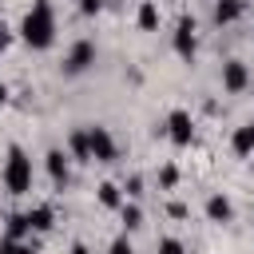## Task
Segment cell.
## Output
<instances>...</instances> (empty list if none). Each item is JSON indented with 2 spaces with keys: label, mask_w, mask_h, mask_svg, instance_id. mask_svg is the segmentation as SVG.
<instances>
[{
  "label": "cell",
  "mask_w": 254,
  "mask_h": 254,
  "mask_svg": "<svg viewBox=\"0 0 254 254\" xmlns=\"http://www.w3.org/2000/svg\"><path fill=\"white\" fill-rule=\"evenodd\" d=\"M159 254H187V246H183L179 238H163V242H159Z\"/></svg>",
  "instance_id": "obj_19"
},
{
  "label": "cell",
  "mask_w": 254,
  "mask_h": 254,
  "mask_svg": "<svg viewBox=\"0 0 254 254\" xmlns=\"http://www.w3.org/2000/svg\"><path fill=\"white\" fill-rule=\"evenodd\" d=\"M167 135H171L175 147H187V143L194 139V123H190V115H187V111H171V119H167Z\"/></svg>",
  "instance_id": "obj_6"
},
{
  "label": "cell",
  "mask_w": 254,
  "mask_h": 254,
  "mask_svg": "<svg viewBox=\"0 0 254 254\" xmlns=\"http://www.w3.org/2000/svg\"><path fill=\"white\" fill-rule=\"evenodd\" d=\"M28 230H32L28 214H8V234H4V238H24Z\"/></svg>",
  "instance_id": "obj_16"
},
{
  "label": "cell",
  "mask_w": 254,
  "mask_h": 254,
  "mask_svg": "<svg viewBox=\"0 0 254 254\" xmlns=\"http://www.w3.org/2000/svg\"><path fill=\"white\" fill-rule=\"evenodd\" d=\"M28 222H32V230H52V206H36V210H28Z\"/></svg>",
  "instance_id": "obj_15"
},
{
  "label": "cell",
  "mask_w": 254,
  "mask_h": 254,
  "mask_svg": "<svg viewBox=\"0 0 254 254\" xmlns=\"http://www.w3.org/2000/svg\"><path fill=\"white\" fill-rule=\"evenodd\" d=\"M111 254H135V250H131V242H127V234H119V238L111 242Z\"/></svg>",
  "instance_id": "obj_21"
},
{
  "label": "cell",
  "mask_w": 254,
  "mask_h": 254,
  "mask_svg": "<svg viewBox=\"0 0 254 254\" xmlns=\"http://www.w3.org/2000/svg\"><path fill=\"white\" fill-rule=\"evenodd\" d=\"M167 210H171V214H175V218H187V206H183V202H171V206H167Z\"/></svg>",
  "instance_id": "obj_25"
},
{
  "label": "cell",
  "mask_w": 254,
  "mask_h": 254,
  "mask_svg": "<svg viewBox=\"0 0 254 254\" xmlns=\"http://www.w3.org/2000/svg\"><path fill=\"white\" fill-rule=\"evenodd\" d=\"M194 48H198V44H194V20L183 16V20L175 24V52L190 64V60H194Z\"/></svg>",
  "instance_id": "obj_5"
},
{
  "label": "cell",
  "mask_w": 254,
  "mask_h": 254,
  "mask_svg": "<svg viewBox=\"0 0 254 254\" xmlns=\"http://www.w3.org/2000/svg\"><path fill=\"white\" fill-rule=\"evenodd\" d=\"M246 127H250V135H254V123H246Z\"/></svg>",
  "instance_id": "obj_28"
},
{
  "label": "cell",
  "mask_w": 254,
  "mask_h": 254,
  "mask_svg": "<svg viewBox=\"0 0 254 254\" xmlns=\"http://www.w3.org/2000/svg\"><path fill=\"white\" fill-rule=\"evenodd\" d=\"M246 12V0H218L214 4V24H234Z\"/></svg>",
  "instance_id": "obj_10"
},
{
  "label": "cell",
  "mask_w": 254,
  "mask_h": 254,
  "mask_svg": "<svg viewBox=\"0 0 254 254\" xmlns=\"http://www.w3.org/2000/svg\"><path fill=\"white\" fill-rule=\"evenodd\" d=\"M0 254H36L24 238H0Z\"/></svg>",
  "instance_id": "obj_17"
},
{
  "label": "cell",
  "mask_w": 254,
  "mask_h": 254,
  "mask_svg": "<svg viewBox=\"0 0 254 254\" xmlns=\"http://www.w3.org/2000/svg\"><path fill=\"white\" fill-rule=\"evenodd\" d=\"M230 147H234L238 155H250V151H254V135H250V127H238L234 139H230Z\"/></svg>",
  "instance_id": "obj_13"
},
{
  "label": "cell",
  "mask_w": 254,
  "mask_h": 254,
  "mask_svg": "<svg viewBox=\"0 0 254 254\" xmlns=\"http://www.w3.org/2000/svg\"><path fill=\"white\" fill-rule=\"evenodd\" d=\"M99 202H103L107 210L123 206V194H119V187H115V183H103V187H99Z\"/></svg>",
  "instance_id": "obj_14"
},
{
  "label": "cell",
  "mask_w": 254,
  "mask_h": 254,
  "mask_svg": "<svg viewBox=\"0 0 254 254\" xmlns=\"http://www.w3.org/2000/svg\"><path fill=\"white\" fill-rule=\"evenodd\" d=\"M48 175H52V183H56V187H64V183H67V155H64L60 147H52V151H48Z\"/></svg>",
  "instance_id": "obj_9"
},
{
  "label": "cell",
  "mask_w": 254,
  "mask_h": 254,
  "mask_svg": "<svg viewBox=\"0 0 254 254\" xmlns=\"http://www.w3.org/2000/svg\"><path fill=\"white\" fill-rule=\"evenodd\" d=\"M139 222H143V210H139L135 202H123V226H127V230H135Z\"/></svg>",
  "instance_id": "obj_18"
},
{
  "label": "cell",
  "mask_w": 254,
  "mask_h": 254,
  "mask_svg": "<svg viewBox=\"0 0 254 254\" xmlns=\"http://www.w3.org/2000/svg\"><path fill=\"white\" fill-rule=\"evenodd\" d=\"M159 183H163V187H175V183H179V171H175V167H163V171H159Z\"/></svg>",
  "instance_id": "obj_20"
},
{
  "label": "cell",
  "mask_w": 254,
  "mask_h": 254,
  "mask_svg": "<svg viewBox=\"0 0 254 254\" xmlns=\"http://www.w3.org/2000/svg\"><path fill=\"white\" fill-rule=\"evenodd\" d=\"M95 64V44L91 40H79V44H71V52H67V60H64V71L67 75H79V71H87Z\"/></svg>",
  "instance_id": "obj_4"
},
{
  "label": "cell",
  "mask_w": 254,
  "mask_h": 254,
  "mask_svg": "<svg viewBox=\"0 0 254 254\" xmlns=\"http://www.w3.org/2000/svg\"><path fill=\"white\" fill-rule=\"evenodd\" d=\"M139 28H143V32H155V28H159V8H155L151 0L139 4Z\"/></svg>",
  "instance_id": "obj_12"
},
{
  "label": "cell",
  "mask_w": 254,
  "mask_h": 254,
  "mask_svg": "<svg viewBox=\"0 0 254 254\" xmlns=\"http://www.w3.org/2000/svg\"><path fill=\"white\" fill-rule=\"evenodd\" d=\"M246 83H250V71H246V64H242V60L222 64V87H226V91H242Z\"/></svg>",
  "instance_id": "obj_7"
},
{
  "label": "cell",
  "mask_w": 254,
  "mask_h": 254,
  "mask_svg": "<svg viewBox=\"0 0 254 254\" xmlns=\"http://www.w3.org/2000/svg\"><path fill=\"white\" fill-rule=\"evenodd\" d=\"M71 155H75V163H95V159H91V143H87V131H75V135H71Z\"/></svg>",
  "instance_id": "obj_11"
},
{
  "label": "cell",
  "mask_w": 254,
  "mask_h": 254,
  "mask_svg": "<svg viewBox=\"0 0 254 254\" xmlns=\"http://www.w3.org/2000/svg\"><path fill=\"white\" fill-rule=\"evenodd\" d=\"M87 143H91V159L95 163H115L119 147H115V139H111L107 127H87Z\"/></svg>",
  "instance_id": "obj_3"
},
{
  "label": "cell",
  "mask_w": 254,
  "mask_h": 254,
  "mask_svg": "<svg viewBox=\"0 0 254 254\" xmlns=\"http://www.w3.org/2000/svg\"><path fill=\"white\" fill-rule=\"evenodd\" d=\"M20 36H24V44L36 48V52L52 48V40H56V12H52L48 0H36V4L28 8L24 24H20Z\"/></svg>",
  "instance_id": "obj_1"
},
{
  "label": "cell",
  "mask_w": 254,
  "mask_h": 254,
  "mask_svg": "<svg viewBox=\"0 0 254 254\" xmlns=\"http://www.w3.org/2000/svg\"><path fill=\"white\" fill-rule=\"evenodd\" d=\"M4 103H8V87L0 83V107H4Z\"/></svg>",
  "instance_id": "obj_27"
},
{
  "label": "cell",
  "mask_w": 254,
  "mask_h": 254,
  "mask_svg": "<svg viewBox=\"0 0 254 254\" xmlns=\"http://www.w3.org/2000/svg\"><path fill=\"white\" fill-rule=\"evenodd\" d=\"M4 190H8V194H28V190H32V159L24 155V147H8Z\"/></svg>",
  "instance_id": "obj_2"
},
{
  "label": "cell",
  "mask_w": 254,
  "mask_h": 254,
  "mask_svg": "<svg viewBox=\"0 0 254 254\" xmlns=\"http://www.w3.org/2000/svg\"><path fill=\"white\" fill-rule=\"evenodd\" d=\"M8 40H12V32H8V24H4V20H0V52H4V48H8Z\"/></svg>",
  "instance_id": "obj_24"
},
{
  "label": "cell",
  "mask_w": 254,
  "mask_h": 254,
  "mask_svg": "<svg viewBox=\"0 0 254 254\" xmlns=\"http://www.w3.org/2000/svg\"><path fill=\"white\" fill-rule=\"evenodd\" d=\"M206 218H210V222H230V218H234L230 198H226V194H210V198H206Z\"/></svg>",
  "instance_id": "obj_8"
},
{
  "label": "cell",
  "mask_w": 254,
  "mask_h": 254,
  "mask_svg": "<svg viewBox=\"0 0 254 254\" xmlns=\"http://www.w3.org/2000/svg\"><path fill=\"white\" fill-rule=\"evenodd\" d=\"M67 254H91V250H87V246H83V242H75V246H71V250H67Z\"/></svg>",
  "instance_id": "obj_26"
},
{
  "label": "cell",
  "mask_w": 254,
  "mask_h": 254,
  "mask_svg": "<svg viewBox=\"0 0 254 254\" xmlns=\"http://www.w3.org/2000/svg\"><path fill=\"white\" fill-rule=\"evenodd\" d=\"M123 190H127V194H131V198H135V194H143V179H139V175H131V179H127V187H123Z\"/></svg>",
  "instance_id": "obj_22"
},
{
  "label": "cell",
  "mask_w": 254,
  "mask_h": 254,
  "mask_svg": "<svg viewBox=\"0 0 254 254\" xmlns=\"http://www.w3.org/2000/svg\"><path fill=\"white\" fill-rule=\"evenodd\" d=\"M99 8H103V0H79V12H83V16H95Z\"/></svg>",
  "instance_id": "obj_23"
}]
</instances>
